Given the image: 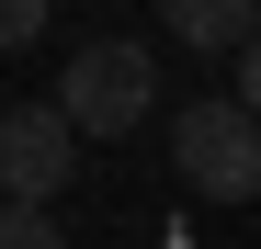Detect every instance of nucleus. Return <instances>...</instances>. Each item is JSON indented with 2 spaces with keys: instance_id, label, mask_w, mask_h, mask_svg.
<instances>
[{
  "instance_id": "obj_1",
  "label": "nucleus",
  "mask_w": 261,
  "mask_h": 249,
  "mask_svg": "<svg viewBox=\"0 0 261 249\" xmlns=\"http://www.w3.org/2000/svg\"><path fill=\"white\" fill-rule=\"evenodd\" d=\"M80 136H137V124L159 113V57L137 46V34H91L68 68H57V91H46Z\"/></svg>"
},
{
  "instance_id": "obj_2",
  "label": "nucleus",
  "mask_w": 261,
  "mask_h": 249,
  "mask_svg": "<svg viewBox=\"0 0 261 249\" xmlns=\"http://www.w3.org/2000/svg\"><path fill=\"white\" fill-rule=\"evenodd\" d=\"M170 170H182L204 204H250L261 193V124H250V102L239 91L182 102V113H170Z\"/></svg>"
},
{
  "instance_id": "obj_3",
  "label": "nucleus",
  "mask_w": 261,
  "mask_h": 249,
  "mask_svg": "<svg viewBox=\"0 0 261 249\" xmlns=\"http://www.w3.org/2000/svg\"><path fill=\"white\" fill-rule=\"evenodd\" d=\"M68 181H80V124L57 102H12V113H0V193L46 215Z\"/></svg>"
},
{
  "instance_id": "obj_4",
  "label": "nucleus",
  "mask_w": 261,
  "mask_h": 249,
  "mask_svg": "<svg viewBox=\"0 0 261 249\" xmlns=\"http://www.w3.org/2000/svg\"><path fill=\"white\" fill-rule=\"evenodd\" d=\"M0 249H68V227L34 215V204H0Z\"/></svg>"
},
{
  "instance_id": "obj_5",
  "label": "nucleus",
  "mask_w": 261,
  "mask_h": 249,
  "mask_svg": "<svg viewBox=\"0 0 261 249\" xmlns=\"http://www.w3.org/2000/svg\"><path fill=\"white\" fill-rule=\"evenodd\" d=\"M34 34H46V0H0V57L34 46Z\"/></svg>"
},
{
  "instance_id": "obj_6",
  "label": "nucleus",
  "mask_w": 261,
  "mask_h": 249,
  "mask_svg": "<svg viewBox=\"0 0 261 249\" xmlns=\"http://www.w3.org/2000/svg\"><path fill=\"white\" fill-rule=\"evenodd\" d=\"M227 91H239V102H250V124H261V46L239 57V79H227Z\"/></svg>"
}]
</instances>
